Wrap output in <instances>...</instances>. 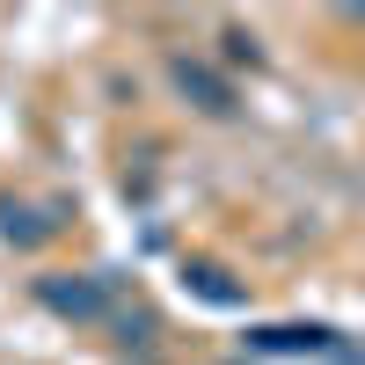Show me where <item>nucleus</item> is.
Wrapping results in <instances>:
<instances>
[{
  "label": "nucleus",
  "instance_id": "nucleus-1",
  "mask_svg": "<svg viewBox=\"0 0 365 365\" xmlns=\"http://www.w3.org/2000/svg\"><path fill=\"white\" fill-rule=\"evenodd\" d=\"M44 307H58V314H96V307H103V292H96V285H66V278H44Z\"/></svg>",
  "mask_w": 365,
  "mask_h": 365
},
{
  "label": "nucleus",
  "instance_id": "nucleus-2",
  "mask_svg": "<svg viewBox=\"0 0 365 365\" xmlns=\"http://www.w3.org/2000/svg\"><path fill=\"white\" fill-rule=\"evenodd\" d=\"M175 81H182V88H190V96H205V110H227V88H220V81H212V73H197V66H190V58H182V66H175Z\"/></svg>",
  "mask_w": 365,
  "mask_h": 365
}]
</instances>
